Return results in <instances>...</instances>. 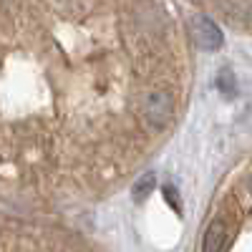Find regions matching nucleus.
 <instances>
[{"mask_svg":"<svg viewBox=\"0 0 252 252\" xmlns=\"http://www.w3.org/2000/svg\"><path fill=\"white\" fill-rule=\"evenodd\" d=\"M164 197L169 199V204H174V209L179 212V209H182V207H179V194H177V189H174L172 184H166V187H164Z\"/></svg>","mask_w":252,"mask_h":252,"instance_id":"nucleus-5","label":"nucleus"},{"mask_svg":"<svg viewBox=\"0 0 252 252\" xmlns=\"http://www.w3.org/2000/svg\"><path fill=\"white\" fill-rule=\"evenodd\" d=\"M154 187H157V177H154L152 172H146V174H141V177L134 182V187H131V197H134L136 202H144L146 197L154 192Z\"/></svg>","mask_w":252,"mask_h":252,"instance_id":"nucleus-4","label":"nucleus"},{"mask_svg":"<svg viewBox=\"0 0 252 252\" xmlns=\"http://www.w3.org/2000/svg\"><path fill=\"white\" fill-rule=\"evenodd\" d=\"M192 35L194 43L204 51H215L222 46V31L217 28V23H212L209 18H197L192 23Z\"/></svg>","mask_w":252,"mask_h":252,"instance_id":"nucleus-2","label":"nucleus"},{"mask_svg":"<svg viewBox=\"0 0 252 252\" xmlns=\"http://www.w3.org/2000/svg\"><path fill=\"white\" fill-rule=\"evenodd\" d=\"M250 197H252V182H250Z\"/></svg>","mask_w":252,"mask_h":252,"instance_id":"nucleus-6","label":"nucleus"},{"mask_svg":"<svg viewBox=\"0 0 252 252\" xmlns=\"http://www.w3.org/2000/svg\"><path fill=\"white\" fill-rule=\"evenodd\" d=\"M139 111H141L144 121H149L154 129H164L174 119V98L169 91L154 89L139 101Z\"/></svg>","mask_w":252,"mask_h":252,"instance_id":"nucleus-1","label":"nucleus"},{"mask_svg":"<svg viewBox=\"0 0 252 252\" xmlns=\"http://www.w3.org/2000/svg\"><path fill=\"white\" fill-rule=\"evenodd\" d=\"M227 247H229V232H227L224 222L217 220V222H212V224L207 227L202 250L204 252H227Z\"/></svg>","mask_w":252,"mask_h":252,"instance_id":"nucleus-3","label":"nucleus"}]
</instances>
